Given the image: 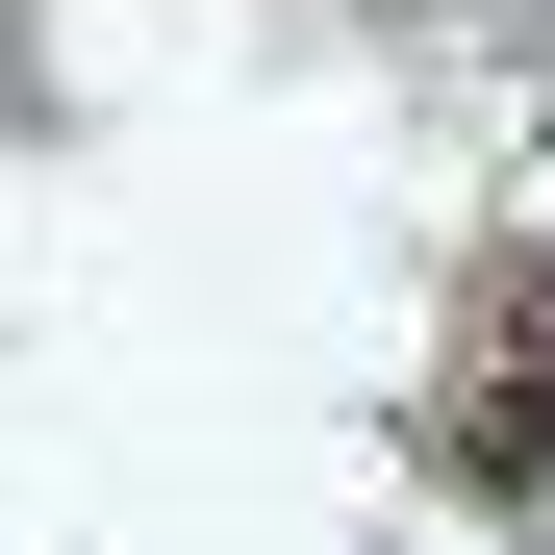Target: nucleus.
Segmentation results:
<instances>
[{"label": "nucleus", "mask_w": 555, "mask_h": 555, "mask_svg": "<svg viewBox=\"0 0 555 555\" xmlns=\"http://www.w3.org/2000/svg\"><path fill=\"white\" fill-rule=\"evenodd\" d=\"M429 480L454 505H555V253L480 278V328H454V379H429Z\"/></svg>", "instance_id": "nucleus-1"}]
</instances>
